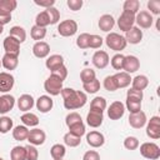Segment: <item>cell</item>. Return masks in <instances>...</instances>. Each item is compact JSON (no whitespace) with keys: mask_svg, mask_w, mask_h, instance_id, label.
I'll return each instance as SVG.
<instances>
[{"mask_svg":"<svg viewBox=\"0 0 160 160\" xmlns=\"http://www.w3.org/2000/svg\"><path fill=\"white\" fill-rule=\"evenodd\" d=\"M60 94H61V96L64 99V106H65L66 110L80 109L88 101V96H86V94L84 91L74 90L71 88H62Z\"/></svg>","mask_w":160,"mask_h":160,"instance_id":"6da1fadb","label":"cell"},{"mask_svg":"<svg viewBox=\"0 0 160 160\" xmlns=\"http://www.w3.org/2000/svg\"><path fill=\"white\" fill-rule=\"evenodd\" d=\"M105 42L108 45V48H110L114 51H121L126 48V40L122 35L118 34V32H110L106 35L105 38Z\"/></svg>","mask_w":160,"mask_h":160,"instance_id":"7a4b0ae2","label":"cell"},{"mask_svg":"<svg viewBox=\"0 0 160 160\" xmlns=\"http://www.w3.org/2000/svg\"><path fill=\"white\" fill-rule=\"evenodd\" d=\"M44 89L48 94H50L52 96L60 95V92L62 90V80L60 78L50 74V76L44 82Z\"/></svg>","mask_w":160,"mask_h":160,"instance_id":"3957f363","label":"cell"},{"mask_svg":"<svg viewBox=\"0 0 160 160\" xmlns=\"http://www.w3.org/2000/svg\"><path fill=\"white\" fill-rule=\"evenodd\" d=\"M140 154L149 160H158L160 158V148L155 142H144L140 145Z\"/></svg>","mask_w":160,"mask_h":160,"instance_id":"277c9868","label":"cell"},{"mask_svg":"<svg viewBox=\"0 0 160 160\" xmlns=\"http://www.w3.org/2000/svg\"><path fill=\"white\" fill-rule=\"evenodd\" d=\"M78 31V22L75 20H71V19H68V20H64L61 21L59 25H58V32L64 36V38H69V36H72L75 35Z\"/></svg>","mask_w":160,"mask_h":160,"instance_id":"5b68a950","label":"cell"},{"mask_svg":"<svg viewBox=\"0 0 160 160\" xmlns=\"http://www.w3.org/2000/svg\"><path fill=\"white\" fill-rule=\"evenodd\" d=\"M135 24V14H131L129 11H122L121 15L118 19V26L121 31H128L130 30Z\"/></svg>","mask_w":160,"mask_h":160,"instance_id":"8992f818","label":"cell"},{"mask_svg":"<svg viewBox=\"0 0 160 160\" xmlns=\"http://www.w3.org/2000/svg\"><path fill=\"white\" fill-rule=\"evenodd\" d=\"M146 135L152 140H156L160 138V118L159 116L150 118L146 126Z\"/></svg>","mask_w":160,"mask_h":160,"instance_id":"52a82bcc","label":"cell"},{"mask_svg":"<svg viewBox=\"0 0 160 160\" xmlns=\"http://www.w3.org/2000/svg\"><path fill=\"white\" fill-rule=\"evenodd\" d=\"M2 46H4L5 54H11V55L19 56V54H20V42H19L15 38L8 35V36L4 39Z\"/></svg>","mask_w":160,"mask_h":160,"instance_id":"ba28073f","label":"cell"},{"mask_svg":"<svg viewBox=\"0 0 160 160\" xmlns=\"http://www.w3.org/2000/svg\"><path fill=\"white\" fill-rule=\"evenodd\" d=\"M125 110H126L125 105L121 101H114L110 104L108 109V116L110 118V120H119L120 118L124 116Z\"/></svg>","mask_w":160,"mask_h":160,"instance_id":"9c48e42d","label":"cell"},{"mask_svg":"<svg viewBox=\"0 0 160 160\" xmlns=\"http://www.w3.org/2000/svg\"><path fill=\"white\" fill-rule=\"evenodd\" d=\"M104 115L101 110L98 109H90V111L86 115V122L90 128H99L102 124Z\"/></svg>","mask_w":160,"mask_h":160,"instance_id":"30bf717a","label":"cell"},{"mask_svg":"<svg viewBox=\"0 0 160 160\" xmlns=\"http://www.w3.org/2000/svg\"><path fill=\"white\" fill-rule=\"evenodd\" d=\"M91 61H92V65H94L96 69H105V68L109 65L110 59H109V55H108L106 51H104V50H98V51L92 55Z\"/></svg>","mask_w":160,"mask_h":160,"instance_id":"8fae6325","label":"cell"},{"mask_svg":"<svg viewBox=\"0 0 160 160\" xmlns=\"http://www.w3.org/2000/svg\"><path fill=\"white\" fill-rule=\"evenodd\" d=\"M152 15L149 12V11H139L136 15H135V22L141 28V29H149L151 25H152ZM139 28V29H140Z\"/></svg>","mask_w":160,"mask_h":160,"instance_id":"7c38bea8","label":"cell"},{"mask_svg":"<svg viewBox=\"0 0 160 160\" xmlns=\"http://www.w3.org/2000/svg\"><path fill=\"white\" fill-rule=\"evenodd\" d=\"M45 139H46V134H45V131L41 130V129L35 128V129H32V130L29 131L28 141H29L31 145H34V146H36V145H42V144L45 142Z\"/></svg>","mask_w":160,"mask_h":160,"instance_id":"4fadbf2b","label":"cell"},{"mask_svg":"<svg viewBox=\"0 0 160 160\" xmlns=\"http://www.w3.org/2000/svg\"><path fill=\"white\" fill-rule=\"evenodd\" d=\"M86 142L91 148H100V146L104 145L105 138H104V135L100 131L92 130V131H90V132L86 134Z\"/></svg>","mask_w":160,"mask_h":160,"instance_id":"5bb4252c","label":"cell"},{"mask_svg":"<svg viewBox=\"0 0 160 160\" xmlns=\"http://www.w3.org/2000/svg\"><path fill=\"white\" fill-rule=\"evenodd\" d=\"M140 68V60L134 56V55H128L124 59V66L122 70H125V72L128 74H132L135 71H138Z\"/></svg>","mask_w":160,"mask_h":160,"instance_id":"9a60e30c","label":"cell"},{"mask_svg":"<svg viewBox=\"0 0 160 160\" xmlns=\"http://www.w3.org/2000/svg\"><path fill=\"white\" fill-rule=\"evenodd\" d=\"M36 109L40 111V112H49L51 109H52V106H54V101H52V99L49 96V95H41V96H39L38 98V100H36Z\"/></svg>","mask_w":160,"mask_h":160,"instance_id":"2e32d148","label":"cell"},{"mask_svg":"<svg viewBox=\"0 0 160 160\" xmlns=\"http://www.w3.org/2000/svg\"><path fill=\"white\" fill-rule=\"evenodd\" d=\"M146 121H148L146 120V114L144 111H139V112L129 115V124L134 129H141L146 124Z\"/></svg>","mask_w":160,"mask_h":160,"instance_id":"e0dca14e","label":"cell"},{"mask_svg":"<svg viewBox=\"0 0 160 160\" xmlns=\"http://www.w3.org/2000/svg\"><path fill=\"white\" fill-rule=\"evenodd\" d=\"M14 76L10 72H0V92H8L14 86Z\"/></svg>","mask_w":160,"mask_h":160,"instance_id":"ac0fdd59","label":"cell"},{"mask_svg":"<svg viewBox=\"0 0 160 160\" xmlns=\"http://www.w3.org/2000/svg\"><path fill=\"white\" fill-rule=\"evenodd\" d=\"M32 54L39 58V59H44L50 54V46L48 42L45 41H36L32 46Z\"/></svg>","mask_w":160,"mask_h":160,"instance_id":"d6986e66","label":"cell"},{"mask_svg":"<svg viewBox=\"0 0 160 160\" xmlns=\"http://www.w3.org/2000/svg\"><path fill=\"white\" fill-rule=\"evenodd\" d=\"M16 104H18V108L20 111H24V112H28L29 110L32 109L34 106V99L31 95L29 94H22L18 100H16Z\"/></svg>","mask_w":160,"mask_h":160,"instance_id":"ffe728a7","label":"cell"},{"mask_svg":"<svg viewBox=\"0 0 160 160\" xmlns=\"http://www.w3.org/2000/svg\"><path fill=\"white\" fill-rule=\"evenodd\" d=\"M15 105V98L9 94H4L0 96V114H6L12 110Z\"/></svg>","mask_w":160,"mask_h":160,"instance_id":"44dd1931","label":"cell"},{"mask_svg":"<svg viewBox=\"0 0 160 160\" xmlns=\"http://www.w3.org/2000/svg\"><path fill=\"white\" fill-rule=\"evenodd\" d=\"M125 40L126 42H130V44H139L141 40H142V31L136 28V26H132L130 30H128L125 32Z\"/></svg>","mask_w":160,"mask_h":160,"instance_id":"7402d4cb","label":"cell"},{"mask_svg":"<svg viewBox=\"0 0 160 160\" xmlns=\"http://www.w3.org/2000/svg\"><path fill=\"white\" fill-rule=\"evenodd\" d=\"M98 25H99L100 30H102L104 32H109L115 25V19L110 14H104V15L100 16Z\"/></svg>","mask_w":160,"mask_h":160,"instance_id":"603a6c76","label":"cell"},{"mask_svg":"<svg viewBox=\"0 0 160 160\" xmlns=\"http://www.w3.org/2000/svg\"><path fill=\"white\" fill-rule=\"evenodd\" d=\"M46 68L50 70V71H54L56 69H59L60 66L64 65V58L59 54H54V55H50L48 59H46V62H45Z\"/></svg>","mask_w":160,"mask_h":160,"instance_id":"cb8c5ba5","label":"cell"},{"mask_svg":"<svg viewBox=\"0 0 160 160\" xmlns=\"http://www.w3.org/2000/svg\"><path fill=\"white\" fill-rule=\"evenodd\" d=\"M19 64V56L11 55V54H5L1 59V65L6 70H15Z\"/></svg>","mask_w":160,"mask_h":160,"instance_id":"d4e9b609","label":"cell"},{"mask_svg":"<svg viewBox=\"0 0 160 160\" xmlns=\"http://www.w3.org/2000/svg\"><path fill=\"white\" fill-rule=\"evenodd\" d=\"M115 80H116V84H118V89H122V88H126L130 85L131 82V78H130V74L125 72V71H119L114 75Z\"/></svg>","mask_w":160,"mask_h":160,"instance_id":"484cf974","label":"cell"},{"mask_svg":"<svg viewBox=\"0 0 160 160\" xmlns=\"http://www.w3.org/2000/svg\"><path fill=\"white\" fill-rule=\"evenodd\" d=\"M131 85H132V89L142 91L144 89L148 88V85H149V79H148V76H145V75H138V76H135L134 79H131Z\"/></svg>","mask_w":160,"mask_h":160,"instance_id":"4316f807","label":"cell"},{"mask_svg":"<svg viewBox=\"0 0 160 160\" xmlns=\"http://www.w3.org/2000/svg\"><path fill=\"white\" fill-rule=\"evenodd\" d=\"M29 129L25 126V125H18L14 128L12 130V138L18 141H22V140H26L28 136H29Z\"/></svg>","mask_w":160,"mask_h":160,"instance_id":"83f0119b","label":"cell"},{"mask_svg":"<svg viewBox=\"0 0 160 160\" xmlns=\"http://www.w3.org/2000/svg\"><path fill=\"white\" fill-rule=\"evenodd\" d=\"M9 35L12 36V38H15L20 44L26 40V31H25L24 28H21V26H12V28L9 30Z\"/></svg>","mask_w":160,"mask_h":160,"instance_id":"f1b7e54d","label":"cell"},{"mask_svg":"<svg viewBox=\"0 0 160 160\" xmlns=\"http://www.w3.org/2000/svg\"><path fill=\"white\" fill-rule=\"evenodd\" d=\"M20 120L22 121V124L28 128V126H36L39 124V118L36 114H32V112H25L21 115Z\"/></svg>","mask_w":160,"mask_h":160,"instance_id":"f546056e","label":"cell"},{"mask_svg":"<svg viewBox=\"0 0 160 160\" xmlns=\"http://www.w3.org/2000/svg\"><path fill=\"white\" fill-rule=\"evenodd\" d=\"M18 6L16 0H0V12L2 14H10L12 10H15Z\"/></svg>","mask_w":160,"mask_h":160,"instance_id":"4dcf8cb0","label":"cell"},{"mask_svg":"<svg viewBox=\"0 0 160 160\" xmlns=\"http://www.w3.org/2000/svg\"><path fill=\"white\" fill-rule=\"evenodd\" d=\"M65 154H66V149H65V146L62 144H54L51 146V149H50V155H51V158L54 160L62 159L65 156Z\"/></svg>","mask_w":160,"mask_h":160,"instance_id":"1f68e13d","label":"cell"},{"mask_svg":"<svg viewBox=\"0 0 160 160\" xmlns=\"http://www.w3.org/2000/svg\"><path fill=\"white\" fill-rule=\"evenodd\" d=\"M10 158L11 160H26V149L25 146H14L12 150L10 151Z\"/></svg>","mask_w":160,"mask_h":160,"instance_id":"d6a6232c","label":"cell"},{"mask_svg":"<svg viewBox=\"0 0 160 160\" xmlns=\"http://www.w3.org/2000/svg\"><path fill=\"white\" fill-rule=\"evenodd\" d=\"M139 8H140V2L139 0H126L122 5V11H129L131 14H138L139 12Z\"/></svg>","mask_w":160,"mask_h":160,"instance_id":"836d02e7","label":"cell"},{"mask_svg":"<svg viewBox=\"0 0 160 160\" xmlns=\"http://www.w3.org/2000/svg\"><path fill=\"white\" fill-rule=\"evenodd\" d=\"M30 35L34 40L36 41H41L45 36H46V28H40V26H36L34 25L30 30Z\"/></svg>","mask_w":160,"mask_h":160,"instance_id":"e575fe53","label":"cell"},{"mask_svg":"<svg viewBox=\"0 0 160 160\" xmlns=\"http://www.w3.org/2000/svg\"><path fill=\"white\" fill-rule=\"evenodd\" d=\"M64 142H65V145H68L70 148H76V146L80 145L81 138H79L76 135H72L71 132H66L64 135Z\"/></svg>","mask_w":160,"mask_h":160,"instance_id":"d590c367","label":"cell"},{"mask_svg":"<svg viewBox=\"0 0 160 160\" xmlns=\"http://www.w3.org/2000/svg\"><path fill=\"white\" fill-rule=\"evenodd\" d=\"M94 79H96V75H95V71L92 69L86 68V69L81 70V72H80V80H81L82 84H88V82L92 81Z\"/></svg>","mask_w":160,"mask_h":160,"instance_id":"8d00e7d4","label":"cell"},{"mask_svg":"<svg viewBox=\"0 0 160 160\" xmlns=\"http://www.w3.org/2000/svg\"><path fill=\"white\" fill-rule=\"evenodd\" d=\"M35 25L36 26H40V28H46L48 25H50V19H49V16H48V14H46L45 10L41 11V12H39L36 15V18H35Z\"/></svg>","mask_w":160,"mask_h":160,"instance_id":"74e56055","label":"cell"},{"mask_svg":"<svg viewBox=\"0 0 160 160\" xmlns=\"http://www.w3.org/2000/svg\"><path fill=\"white\" fill-rule=\"evenodd\" d=\"M12 129V119L9 116H1L0 118V132L6 134Z\"/></svg>","mask_w":160,"mask_h":160,"instance_id":"f35d334b","label":"cell"},{"mask_svg":"<svg viewBox=\"0 0 160 160\" xmlns=\"http://www.w3.org/2000/svg\"><path fill=\"white\" fill-rule=\"evenodd\" d=\"M90 109H98L104 111L106 109V100L102 96H95L90 102Z\"/></svg>","mask_w":160,"mask_h":160,"instance_id":"ab89813d","label":"cell"},{"mask_svg":"<svg viewBox=\"0 0 160 160\" xmlns=\"http://www.w3.org/2000/svg\"><path fill=\"white\" fill-rule=\"evenodd\" d=\"M82 89L89 94H95L100 90V81L98 79H94L88 84H82Z\"/></svg>","mask_w":160,"mask_h":160,"instance_id":"60d3db41","label":"cell"},{"mask_svg":"<svg viewBox=\"0 0 160 160\" xmlns=\"http://www.w3.org/2000/svg\"><path fill=\"white\" fill-rule=\"evenodd\" d=\"M69 132H71L72 135H76L79 138H81L85 134V125L82 121H79L71 126H69Z\"/></svg>","mask_w":160,"mask_h":160,"instance_id":"b9f144b4","label":"cell"},{"mask_svg":"<svg viewBox=\"0 0 160 160\" xmlns=\"http://www.w3.org/2000/svg\"><path fill=\"white\" fill-rule=\"evenodd\" d=\"M45 11H46V14H48V16L50 19V25H54L60 20V12H59V10L56 8L51 6V8L45 9Z\"/></svg>","mask_w":160,"mask_h":160,"instance_id":"7bdbcfd3","label":"cell"},{"mask_svg":"<svg viewBox=\"0 0 160 160\" xmlns=\"http://www.w3.org/2000/svg\"><path fill=\"white\" fill-rule=\"evenodd\" d=\"M124 59H125V56H124L122 54H115V55L111 58V60H110L111 66H112L115 70H122Z\"/></svg>","mask_w":160,"mask_h":160,"instance_id":"ee69618b","label":"cell"},{"mask_svg":"<svg viewBox=\"0 0 160 160\" xmlns=\"http://www.w3.org/2000/svg\"><path fill=\"white\" fill-rule=\"evenodd\" d=\"M89 39H90V34L88 32H82L78 36L76 39V45L80 49H88L89 48Z\"/></svg>","mask_w":160,"mask_h":160,"instance_id":"f6af8a7d","label":"cell"},{"mask_svg":"<svg viewBox=\"0 0 160 160\" xmlns=\"http://www.w3.org/2000/svg\"><path fill=\"white\" fill-rule=\"evenodd\" d=\"M104 88L108 90V91H115L118 90V84H116V80L114 78V75H109L104 79Z\"/></svg>","mask_w":160,"mask_h":160,"instance_id":"bcb514c9","label":"cell"},{"mask_svg":"<svg viewBox=\"0 0 160 160\" xmlns=\"http://www.w3.org/2000/svg\"><path fill=\"white\" fill-rule=\"evenodd\" d=\"M142 98H144L142 91H140V90H135V89H132V88L129 89L128 92H126V99H129V100H134V101H139V102H141Z\"/></svg>","mask_w":160,"mask_h":160,"instance_id":"7dc6e473","label":"cell"},{"mask_svg":"<svg viewBox=\"0 0 160 160\" xmlns=\"http://www.w3.org/2000/svg\"><path fill=\"white\" fill-rule=\"evenodd\" d=\"M125 109L129 110L130 114H135L141 111V102L139 101H134V100H129L126 99V104H125Z\"/></svg>","mask_w":160,"mask_h":160,"instance_id":"c3c4849f","label":"cell"},{"mask_svg":"<svg viewBox=\"0 0 160 160\" xmlns=\"http://www.w3.org/2000/svg\"><path fill=\"white\" fill-rule=\"evenodd\" d=\"M124 146L128 150H136L139 148V140L135 136H128L124 140Z\"/></svg>","mask_w":160,"mask_h":160,"instance_id":"681fc988","label":"cell"},{"mask_svg":"<svg viewBox=\"0 0 160 160\" xmlns=\"http://www.w3.org/2000/svg\"><path fill=\"white\" fill-rule=\"evenodd\" d=\"M25 149H26V160H38L39 151L34 145L29 144L28 146H25Z\"/></svg>","mask_w":160,"mask_h":160,"instance_id":"f907efd6","label":"cell"},{"mask_svg":"<svg viewBox=\"0 0 160 160\" xmlns=\"http://www.w3.org/2000/svg\"><path fill=\"white\" fill-rule=\"evenodd\" d=\"M79 121H82V120H81V116L78 112H70L65 118V122H66L68 128L71 126V125H74V124H76V122H79Z\"/></svg>","mask_w":160,"mask_h":160,"instance_id":"816d5d0a","label":"cell"},{"mask_svg":"<svg viewBox=\"0 0 160 160\" xmlns=\"http://www.w3.org/2000/svg\"><path fill=\"white\" fill-rule=\"evenodd\" d=\"M102 45V38L99 35H90L89 39V48L91 49H99Z\"/></svg>","mask_w":160,"mask_h":160,"instance_id":"f5cc1de1","label":"cell"},{"mask_svg":"<svg viewBox=\"0 0 160 160\" xmlns=\"http://www.w3.org/2000/svg\"><path fill=\"white\" fill-rule=\"evenodd\" d=\"M148 9L150 10L151 14L159 15L160 14V1L159 0H150V1H148Z\"/></svg>","mask_w":160,"mask_h":160,"instance_id":"db71d44e","label":"cell"},{"mask_svg":"<svg viewBox=\"0 0 160 160\" xmlns=\"http://www.w3.org/2000/svg\"><path fill=\"white\" fill-rule=\"evenodd\" d=\"M51 74L52 75H55V76H58V78H60L62 81L66 79V76H68V69H66V66L65 65H62V66H60L59 69H56V70H54V71H51Z\"/></svg>","mask_w":160,"mask_h":160,"instance_id":"11a10c76","label":"cell"},{"mask_svg":"<svg viewBox=\"0 0 160 160\" xmlns=\"http://www.w3.org/2000/svg\"><path fill=\"white\" fill-rule=\"evenodd\" d=\"M82 160H100V155L98 151L95 150H88L84 156H82Z\"/></svg>","mask_w":160,"mask_h":160,"instance_id":"9f6ffc18","label":"cell"},{"mask_svg":"<svg viewBox=\"0 0 160 160\" xmlns=\"http://www.w3.org/2000/svg\"><path fill=\"white\" fill-rule=\"evenodd\" d=\"M68 6L72 11H78L82 6V0H68Z\"/></svg>","mask_w":160,"mask_h":160,"instance_id":"6f0895ef","label":"cell"},{"mask_svg":"<svg viewBox=\"0 0 160 160\" xmlns=\"http://www.w3.org/2000/svg\"><path fill=\"white\" fill-rule=\"evenodd\" d=\"M34 2H35L38 6H41V8H45V9H48V8H51V6H54V4H55V0H34Z\"/></svg>","mask_w":160,"mask_h":160,"instance_id":"680465c9","label":"cell"},{"mask_svg":"<svg viewBox=\"0 0 160 160\" xmlns=\"http://www.w3.org/2000/svg\"><path fill=\"white\" fill-rule=\"evenodd\" d=\"M11 21V15L10 14H2L0 12V25H6Z\"/></svg>","mask_w":160,"mask_h":160,"instance_id":"91938a15","label":"cell"},{"mask_svg":"<svg viewBox=\"0 0 160 160\" xmlns=\"http://www.w3.org/2000/svg\"><path fill=\"white\" fill-rule=\"evenodd\" d=\"M2 31H4V26H2V25H0V35L2 34Z\"/></svg>","mask_w":160,"mask_h":160,"instance_id":"94428289","label":"cell"},{"mask_svg":"<svg viewBox=\"0 0 160 160\" xmlns=\"http://www.w3.org/2000/svg\"><path fill=\"white\" fill-rule=\"evenodd\" d=\"M56 160H62V159H56Z\"/></svg>","mask_w":160,"mask_h":160,"instance_id":"6125c7cd","label":"cell"},{"mask_svg":"<svg viewBox=\"0 0 160 160\" xmlns=\"http://www.w3.org/2000/svg\"><path fill=\"white\" fill-rule=\"evenodd\" d=\"M0 66H1V60H0Z\"/></svg>","mask_w":160,"mask_h":160,"instance_id":"be15d7a7","label":"cell"},{"mask_svg":"<svg viewBox=\"0 0 160 160\" xmlns=\"http://www.w3.org/2000/svg\"><path fill=\"white\" fill-rule=\"evenodd\" d=\"M0 160H4V159H2V158H0Z\"/></svg>","mask_w":160,"mask_h":160,"instance_id":"e7e4bbea","label":"cell"}]
</instances>
